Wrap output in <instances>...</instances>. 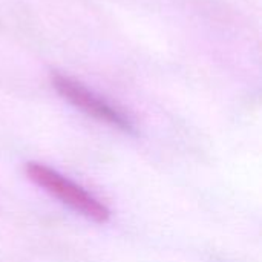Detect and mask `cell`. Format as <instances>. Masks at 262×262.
<instances>
[{"label":"cell","instance_id":"cell-1","mask_svg":"<svg viewBox=\"0 0 262 262\" xmlns=\"http://www.w3.org/2000/svg\"><path fill=\"white\" fill-rule=\"evenodd\" d=\"M25 172L34 184L41 187L45 192H48L81 216L98 224H104L111 220V210L106 204L89 193L84 187L78 186L60 172L48 167L46 164L34 161L28 163L25 166Z\"/></svg>","mask_w":262,"mask_h":262},{"label":"cell","instance_id":"cell-2","mask_svg":"<svg viewBox=\"0 0 262 262\" xmlns=\"http://www.w3.org/2000/svg\"><path fill=\"white\" fill-rule=\"evenodd\" d=\"M51 83L54 89L72 106L78 107L84 114H88L92 118H97L103 123H107L111 126H115L124 132H132L134 126L130 120L117 107L109 104L106 100L95 95L92 91H89L86 86H83L80 81L61 75V74H52Z\"/></svg>","mask_w":262,"mask_h":262}]
</instances>
